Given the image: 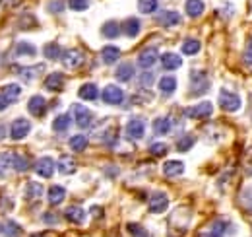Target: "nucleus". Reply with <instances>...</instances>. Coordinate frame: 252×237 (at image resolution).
Instances as JSON below:
<instances>
[{
    "instance_id": "nucleus-30",
    "label": "nucleus",
    "mask_w": 252,
    "mask_h": 237,
    "mask_svg": "<svg viewBox=\"0 0 252 237\" xmlns=\"http://www.w3.org/2000/svg\"><path fill=\"white\" fill-rule=\"evenodd\" d=\"M121 26L117 24V22H107V24H103V28H101V33L107 37V39H115V37H119L121 35Z\"/></svg>"
},
{
    "instance_id": "nucleus-49",
    "label": "nucleus",
    "mask_w": 252,
    "mask_h": 237,
    "mask_svg": "<svg viewBox=\"0 0 252 237\" xmlns=\"http://www.w3.org/2000/svg\"><path fill=\"white\" fill-rule=\"evenodd\" d=\"M10 103H12V101H10V99H8V97H6V95L0 91V111H4V109L10 105Z\"/></svg>"
},
{
    "instance_id": "nucleus-37",
    "label": "nucleus",
    "mask_w": 252,
    "mask_h": 237,
    "mask_svg": "<svg viewBox=\"0 0 252 237\" xmlns=\"http://www.w3.org/2000/svg\"><path fill=\"white\" fill-rule=\"evenodd\" d=\"M200 41L198 39H187L185 43H183V53L185 55H196L198 51H200Z\"/></svg>"
},
{
    "instance_id": "nucleus-42",
    "label": "nucleus",
    "mask_w": 252,
    "mask_h": 237,
    "mask_svg": "<svg viewBox=\"0 0 252 237\" xmlns=\"http://www.w3.org/2000/svg\"><path fill=\"white\" fill-rule=\"evenodd\" d=\"M126 230H128V234H130L132 237H150L148 236V232H146L142 226H138V224H128Z\"/></svg>"
},
{
    "instance_id": "nucleus-46",
    "label": "nucleus",
    "mask_w": 252,
    "mask_h": 237,
    "mask_svg": "<svg viewBox=\"0 0 252 237\" xmlns=\"http://www.w3.org/2000/svg\"><path fill=\"white\" fill-rule=\"evenodd\" d=\"M47 8H49V12H55V14H61L64 10V0H49V4H47Z\"/></svg>"
},
{
    "instance_id": "nucleus-27",
    "label": "nucleus",
    "mask_w": 252,
    "mask_h": 237,
    "mask_svg": "<svg viewBox=\"0 0 252 237\" xmlns=\"http://www.w3.org/2000/svg\"><path fill=\"white\" fill-rule=\"evenodd\" d=\"M140 30H142V24H140L138 18H128L125 22V26H123V31L128 37H136L140 33Z\"/></svg>"
},
{
    "instance_id": "nucleus-4",
    "label": "nucleus",
    "mask_w": 252,
    "mask_h": 237,
    "mask_svg": "<svg viewBox=\"0 0 252 237\" xmlns=\"http://www.w3.org/2000/svg\"><path fill=\"white\" fill-rule=\"evenodd\" d=\"M101 99L107 105H121L123 99H125V91L119 88V86H115V84H109V86H105V89H103Z\"/></svg>"
},
{
    "instance_id": "nucleus-10",
    "label": "nucleus",
    "mask_w": 252,
    "mask_h": 237,
    "mask_svg": "<svg viewBox=\"0 0 252 237\" xmlns=\"http://www.w3.org/2000/svg\"><path fill=\"white\" fill-rule=\"evenodd\" d=\"M158 60H159V51L156 47H148V49H144V51L138 55V64H140L142 68H152Z\"/></svg>"
},
{
    "instance_id": "nucleus-3",
    "label": "nucleus",
    "mask_w": 252,
    "mask_h": 237,
    "mask_svg": "<svg viewBox=\"0 0 252 237\" xmlns=\"http://www.w3.org/2000/svg\"><path fill=\"white\" fill-rule=\"evenodd\" d=\"M61 60H63L64 68L74 70V68H80V66L84 64L86 57H84V53H82L80 49H68V51H64L63 53Z\"/></svg>"
},
{
    "instance_id": "nucleus-29",
    "label": "nucleus",
    "mask_w": 252,
    "mask_h": 237,
    "mask_svg": "<svg viewBox=\"0 0 252 237\" xmlns=\"http://www.w3.org/2000/svg\"><path fill=\"white\" fill-rule=\"evenodd\" d=\"M185 10H187V14H189L190 18H198L204 12V2L202 0H187Z\"/></svg>"
},
{
    "instance_id": "nucleus-22",
    "label": "nucleus",
    "mask_w": 252,
    "mask_h": 237,
    "mask_svg": "<svg viewBox=\"0 0 252 237\" xmlns=\"http://www.w3.org/2000/svg\"><path fill=\"white\" fill-rule=\"evenodd\" d=\"M64 197H66V191H64V187L53 185V187L49 189V204H53V206H59V204H61V202L64 200Z\"/></svg>"
},
{
    "instance_id": "nucleus-20",
    "label": "nucleus",
    "mask_w": 252,
    "mask_h": 237,
    "mask_svg": "<svg viewBox=\"0 0 252 237\" xmlns=\"http://www.w3.org/2000/svg\"><path fill=\"white\" fill-rule=\"evenodd\" d=\"M121 57V51H119V47H113V45H107V47H103L101 49V59L105 64H115L117 60Z\"/></svg>"
},
{
    "instance_id": "nucleus-36",
    "label": "nucleus",
    "mask_w": 252,
    "mask_h": 237,
    "mask_svg": "<svg viewBox=\"0 0 252 237\" xmlns=\"http://www.w3.org/2000/svg\"><path fill=\"white\" fill-rule=\"evenodd\" d=\"M138 10L142 14H154L158 10V0H138Z\"/></svg>"
},
{
    "instance_id": "nucleus-7",
    "label": "nucleus",
    "mask_w": 252,
    "mask_h": 237,
    "mask_svg": "<svg viewBox=\"0 0 252 237\" xmlns=\"http://www.w3.org/2000/svg\"><path fill=\"white\" fill-rule=\"evenodd\" d=\"M126 134H128V138H132V140H140V138L146 134V124H144V120H142V118H130V120L126 122Z\"/></svg>"
},
{
    "instance_id": "nucleus-45",
    "label": "nucleus",
    "mask_w": 252,
    "mask_h": 237,
    "mask_svg": "<svg viewBox=\"0 0 252 237\" xmlns=\"http://www.w3.org/2000/svg\"><path fill=\"white\" fill-rule=\"evenodd\" d=\"M167 144H163V142H156V144H152L150 146V154L152 156H156V158H161V156H165L167 154Z\"/></svg>"
},
{
    "instance_id": "nucleus-33",
    "label": "nucleus",
    "mask_w": 252,
    "mask_h": 237,
    "mask_svg": "<svg viewBox=\"0 0 252 237\" xmlns=\"http://www.w3.org/2000/svg\"><path fill=\"white\" fill-rule=\"evenodd\" d=\"M72 122V117L70 115H59V117L53 120V130L55 132H66L68 126Z\"/></svg>"
},
{
    "instance_id": "nucleus-35",
    "label": "nucleus",
    "mask_w": 252,
    "mask_h": 237,
    "mask_svg": "<svg viewBox=\"0 0 252 237\" xmlns=\"http://www.w3.org/2000/svg\"><path fill=\"white\" fill-rule=\"evenodd\" d=\"M2 93H4L10 101H16V99L22 95V86H18V84H8V86L2 88Z\"/></svg>"
},
{
    "instance_id": "nucleus-13",
    "label": "nucleus",
    "mask_w": 252,
    "mask_h": 237,
    "mask_svg": "<svg viewBox=\"0 0 252 237\" xmlns=\"http://www.w3.org/2000/svg\"><path fill=\"white\" fill-rule=\"evenodd\" d=\"M45 88L49 91H61L64 88V76L61 72H53L45 78Z\"/></svg>"
},
{
    "instance_id": "nucleus-48",
    "label": "nucleus",
    "mask_w": 252,
    "mask_h": 237,
    "mask_svg": "<svg viewBox=\"0 0 252 237\" xmlns=\"http://www.w3.org/2000/svg\"><path fill=\"white\" fill-rule=\"evenodd\" d=\"M243 59H245V62L249 64V66H252V37L247 41V49H245V55H243Z\"/></svg>"
},
{
    "instance_id": "nucleus-26",
    "label": "nucleus",
    "mask_w": 252,
    "mask_h": 237,
    "mask_svg": "<svg viewBox=\"0 0 252 237\" xmlns=\"http://www.w3.org/2000/svg\"><path fill=\"white\" fill-rule=\"evenodd\" d=\"M78 95L82 99H86V101H94V99H97V95H99V89H97L95 84H84L82 88L78 89Z\"/></svg>"
},
{
    "instance_id": "nucleus-21",
    "label": "nucleus",
    "mask_w": 252,
    "mask_h": 237,
    "mask_svg": "<svg viewBox=\"0 0 252 237\" xmlns=\"http://www.w3.org/2000/svg\"><path fill=\"white\" fill-rule=\"evenodd\" d=\"M115 76H117V80H119V82H130V80H132V76H134V66H132L130 62H123V64H119V68H117Z\"/></svg>"
},
{
    "instance_id": "nucleus-6",
    "label": "nucleus",
    "mask_w": 252,
    "mask_h": 237,
    "mask_svg": "<svg viewBox=\"0 0 252 237\" xmlns=\"http://www.w3.org/2000/svg\"><path fill=\"white\" fill-rule=\"evenodd\" d=\"M30 130H32V122L28 118H16L10 126V136H12V140H22L30 134Z\"/></svg>"
},
{
    "instance_id": "nucleus-12",
    "label": "nucleus",
    "mask_w": 252,
    "mask_h": 237,
    "mask_svg": "<svg viewBox=\"0 0 252 237\" xmlns=\"http://www.w3.org/2000/svg\"><path fill=\"white\" fill-rule=\"evenodd\" d=\"M64 218L72 224H84L86 220V210L80 206H68L64 210Z\"/></svg>"
},
{
    "instance_id": "nucleus-16",
    "label": "nucleus",
    "mask_w": 252,
    "mask_h": 237,
    "mask_svg": "<svg viewBox=\"0 0 252 237\" xmlns=\"http://www.w3.org/2000/svg\"><path fill=\"white\" fill-rule=\"evenodd\" d=\"M159 24L167 26V28H175L181 24V14L175 12V10H165L161 16H159Z\"/></svg>"
},
{
    "instance_id": "nucleus-39",
    "label": "nucleus",
    "mask_w": 252,
    "mask_h": 237,
    "mask_svg": "<svg viewBox=\"0 0 252 237\" xmlns=\"http://www.w3.org/2000/svg\"><path fill=\"white\" fill-rule=\"evenodd\" d=\"M22 236V228H20V224H16V222H8L6 226H4V237H20Z\"/></svg>"
},
{
    "instance_id": "nucleus-53",
    "label": "nucleus",
    "mask_w": 252,
    "mask_h": 237,
    "mask_svg": "<svg viewBox=\"0 0 252 237\" xmlns=\"http://www.w3.org/2000/svg\"><path fill=\"white\" fill-rule=\"evenodd\" d=\"M251 171H252V169H251Z\"/></svg>"
},
{
    "instance_id": "nucleus-44",
    "label": "nucleus",
    "mask_w": 252,
    "mask_h": 237,
    "mask_svg": "<svg viewBox=\"0 0 252 237\" xmlns=\"http://www.w3.org/2000/svg\"><path fill=\"white\" fill-rule=\"evenodd\" d=\"M241 202H243V206L247 208L249 212H252V187H247V189L243 191V195H241Z\"/></svg>"
},
{
    "instance_id": "nucleus-24",
    "label": "nucleus",
    "mask_w": 252,
    "mask_h": 237,
    "mask_svg": "<svg viewBox=\"0 0 252 237\" xmlns=\"http://www.w3.org/2000/svg\"><path fill=\"white\" fill-rule=\"evenodd\" d=\"M16 165V154L14 152H2L0 154V173H6Z\"/></svg>"
},
{
    "instance_id": "nucleus-1",
    "label": "nucleus",
    "mask_w": 252,
    "mask_h": 237,
    "mask_svg": "<svg viewBox=\"0 0 252 237\" xmlns=\"http://www.w3.org/2000/svg\"><path fill=\"white\" fill-rule=\"evenodd\" d=\"M218 103L221 105V109L227 111V113H235V111L241 109V97L237 93L229 91V89H221Z\"/></svg>"
},
{
    "instance_id": "nucleus-31",
    "label": "nucleus",
    "mask_w": 252,
    "mask_h": 237,
    "mask_svg": "<svg viewBox=\"0 0 252 237\" xmlns=\"http://www.w3.org/2000/svg\"><path fill=\"white\" fill-rule=\"evenodd\" d=\"M159 89H161V93H165V95L173 93V91L177 89V80H175L173 76H163V78L159 80Z\"/></svg>"
},
{
    "instance_id": "nucleus-32",
    "label": "nucleus",
    "mask_w": 252,
    "mask_h": 237,
    "mask_svg": "<svg viewBox=\"0 0 252 237\" xmlns=\"http://www.w3.org/2000/svg\"><path fill=\"white\" fill-rule=\"evenodd\" d=\"M154 130L156 134H169L171 132V118L169 117H159L154 120Z\"/></svg>"
},
{
    "instance_id": "nucleus-25",
    "label": "nucleus",
    "mask_w": 252,
    "mask_h": 237,
    "mask_svg": "<svg viewBox=\"0 0 252 237\" xmlns=\"http://www.w3.org/2000/svg\"><path fill=\"white\" fill-rule=\"evenodd\" d=\"M41 195H43V185H41V183L30 181V183L26 185V198H28V200H37Z\"/></svg>"
},
{
    "instance_id": "nucleus-8",
    "label": "nucleus",
    "mask_w": 252,
    "mask_h": 237,
    "mask_svg": "<svg viewBox=\"0 0 252 237\" xmlns=\"http://www.w3.org/2000/svg\"><path fill=\"white\" fill-rule=\"evenodd\" d=\"M167 206H169V198H167L165 193H154V195L150 197L148 208H150L152 214H161V212L167 210Z\"/></svg>"
},
{
    "instance_id": "nucleus-15",
    "label": "nucleus",
    "mask_w": 252,
    "mask_h": 237,
    "mask_svg": "<svg viewBox=\"0 0 252 237\" xmlns=\"http://www.w3.org/2000/svg\"><path fill=\"white\" fill-rule=\"evenodd\" d=\"M163 173L167 177H179V175L185 173V163L183 161H177V159H171V161H167L163 165Z\"/></svg>"
},
{
    "instance_id": "nucleus-18",
    "label": "nucleus",
    "mask_w": 252,
    "mask_h": 237,
    "mask_svg": "<svg viewBox=\"0 0 252 237\" xmlns=\"http://www.w3.org/2000/svg\"><path fill=\"white\" fill-rule=\"evenodd\" d=\"M190 80L192 82H196V88L192 89V93H204L206 89H208V86H210V82H208V78H206V74L204 72H192L190 74Z\"/></svg>"
},
{
    "instance_id": "nucleus-5",
    "label": "nucleus",
    "mask_w": 252,
    "mask_h": 237,
    "mask_svg": "<svg viewBox=\"0 0 252 237\" xmlns=\"http://www.w3.org/2000/svg\"><path fill=\"white\" fill-rule=\"evenodd\" d=\"M55 159L53 158H49V156H43V158H39L37 161H35V165H33V169H35V173L39 175V177H53V173H55Z\"/></svg>"
},
{
    "instance_id": "nucleus-9",
    "label": "nucleus",
    "mask_w": 252,
    "mask_h": 237,
    "mask_svg": "<svg viewBox=\"0 0 252 237\" xmlns=\"http://www.w3.org/2000/svg\"><path fill=\"white\" fill-rule=\"evenodd\" d=\"M212 113H214V105L210 103V101H202V103H198L196 107H192L189 109V115L190 118H198V120H204V118H210L212 117Z\"/></svg>"
},
{
    "instance_id": "nucleus-47",
    "label": "nucleus",
    "mask_w": 252,
    "mask_h": 237,
    "mask_svg": "<svg viewBox=\"0 0 252 237\" xmlns=\"http://www.w3.org/2000/svg\"><path fill=\"white\" fill-rule=\"evenodd\" d=\"M154 82V72H144L140 76V88H150Z\"/></svg>"
},
{
    "instance_id": "nucleus-14",
    "label": "nucleus",
    "mask_w": 252,
    "mask_h": 237,
    "mask_svg": "<svg viewBox=\"0 0 252 237\" xmlns=\"http://www.w3.org/2000/svg\"><path fill=\"white\" fill-rule=\"evenodd\" d=\"M161 66L165 70H177L183 66V59L175 53H165V55H161Z\"/></svg>"
},
{
    "instance_id": "nucleus-17",
    "label": "nucleus",
    "mask_w": 252,
    "mask_h": 237,
    "mask_svg": "<svg viewBox=\"0 0 252 237\" xmlns=\"http://www.w3.org/2000/svg\"><path fill=\"white\" fill-rule=\"evenodd\" d=\"M43 70H45L43 64H37V66H24V68H18V74H20L26 82H33Z\"/></svg>"
},
{
    "instance_id": "nucleus-23",
    "label": "nucleus",
    "mask_w": 252,
    "mask_h": 237,
    "mask_svg": "<svg viewBox=\"0 0 252 237\" xmlns=\"http://www.w3.org/2000/svg\"><path fill=\"white\" fill-rule=\"evenodd\" d=\"M35 53H37V49L33 47L32 43H28V41H20L14 47V57H33Z\"/></svg>"
},
{
    "instance_id": "nucleus-51",
    "label": "nucleus",
    "mask_w": 252,
    "mask_h": 237,
    "mask_svg": "<svg viewBox=\"0 0 252 237\" xmlns=\"http://www.w3.org/2000/svg\"><path fill=\"white\" fill-rule=\"evenodd\" d=\"M32 237H49V236H45V234H35V236H32Z\"/></svg>"
},
{
    "instance_id": "nucleus-52",
    "label": "nucleus",
    "mask_w": 252,
    "mask_h": 237,
    "mask_svg": "<svg viewBox=\"0 0 252 237\" xmlns=\"http://www.w3.org/2000/svg\"><path fill=\"white\" fill-rule=\"evenodd\" d=\"M0 234H4V228H2V226H0Z\"/></svg>"
},
{
    "instance_id": "nucleus-11",
    "label": "nucleus",
    "mask_w": 252,
    "mask_h": 237,
    "mask_svg": "<svg viewBox=\"0 0 252 237\" xmlns=\"http://www.w3.org/2000/svg\"><path fill=\"white\" fill-rule=\"evenodd\" d=\"M28 111L32 113L33 117H43L47 113V101L43 95H33L28 103Z\"/></svg>"
},
{
    "instance_id": "nucleus-50",
    "label": "nucleus",
    "mask_w": 252,
    "mask_h": 237,
    "mask_svg": "<svg viewBox=\"0 0 252 237\" xmlns=\"http://www.w3.org/2000/svg\"><path fill=\"white\" fill-rule=\"evenodd\" d=\"M47 224H59V216L57 214H45V218H43Z\"/></svg>"
},
{
    "instance_id": "nucleus-43",
    "label": "nucleus",
    "mask_w": 252,
    "mask_h": 237,
    "mask_svg": "<svg viewBox=\"0 0 252 237\" xmlns=\"http://www.w3.org/2000/svg\"><path fill=\"white\" fill-rule=\"evenodd\" d=\"M68 6L74 12H84V10H88L90 0H68Z\"/></svg>"
},
{
    "instance_id": "nucleus-19",
    "label": "nucleus",
    "mask_w": 252,
    "mask_h": 237,
    "mask_svg": "<svg viewBox=\"0 0 252 237\" xmlns=\"http://www.w3.org/2000/svg\"><path fill=\"white\" fill-rule=\"evenodd\" d=\"M57 165H59V171H61L63 175H70V173L76 171V159H74L72 156H61Z\"/></svg>"
},
{
    "instance_id": "nucleus-38",
    "label": "nucleus",
    "mask_w": 252,
    "mask_h": 237,
    "mask_svg": "<svg viewBox=\"0 0 252 237\" xmlns=\"http://www.w3.org/2000/svg\"><path fill=\"white\" fill-rule=\"evenodd\" d=\"M192 146H194V136L192 134H185L177 140V150L179 152H189Z\"/></svg>"
},
{
    "instance_id": "nucleus-40",
    "label": "nucleus",
    "mask_w": 252,
    "mask_h": 237,
    "mask_svg": "<svg viewBox=\"0 0 252 237\" xmlns=\"http://www.w3.org/2000/svg\"><path fill=\"white\" fill-rule=\"evenodd\" d=\"M14 169H16V171H20V173L28 171V169H30V159H28V156L16 154V165H14Z\"/></svg>"
},
{
    "instance_id": "nucleus-34",
    "label": "nucleus",
    "mask_w": 252,
    "mask_h": 237,
    "mask_svg": "<svg viewBox=\"0 0 252 237\" xmlns=\"http://www.w3.org/2000/svg\"><path fill=\"white\" fill-rule=\"evenodd\" d=\"M70 148L74 150V152H84V150L88 148V136H84V134L72 136L70 138Z\"/></svg>"
},
{
    "instance_id": "nucleus-2",
    "label": "nucleus",
    "mask_w": 252,
    "mask_h": 237,
    "mask_svg": "<svg viewBox=\"0 0 252 237\" xmlns=\"http://www.w3.org/2000/svg\"><path fill=\"white\" fill-rule=\"evenodd\" d=\"M72 115H74L76 124H78L80 128H88V126H92V122H94L92 111H90L88 107L80 105V103H74V105H72Z\"/></svg>"
},
{
    "instance_id": "nucleus-28",
    "label": "nucleus",
    "mask_w": 252,
    "mask_h": 237,
    "mask_svg": "<svg viewBox=\"0 0 252 237\" xmlns=\"http://www.w3.org/2000/svg\"><path fill=\"white\" fill-rule=\"evenodd\" d=\"M43 55L49 60H57L63 57V49H61L59 43H47V45L43 47Z\"/></svg>"
},
{
    "instance_id": "nucleus-41",
    "label": "nucleus",
    "mask_w": 252,
    "mask_h": 237,
    "mask_svg": "<svg viewBox=\"0 0 252 237\" xmlns=\"http://www.w3.org/2000/svg\"><path fill=\"white\" fill-rule=\"evenodd\" d=\"M223 226H225L223 222H216L208 234H200L198 237H223V232H225V228H223Z\"/></svg>"
}]
</instances>
